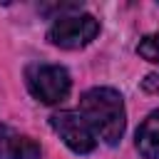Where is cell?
Wrapping results in <instances>:
<instances>
[{"label":"cell","mask_w":159,"mask_h":159,"mask_svg":"<svg viewBox=\"0 0 159 159\" xmlns=\"http://www.w3.org/2000/svg\"><path fill=\"white\" fill-rule=\"evenodd\" d=\"M50 127L57 132V137L75 152V154H89L97 147V134L92 132L89 122L82 117L80 109H60L50 117Z\"/></svg>","instance_id":"obj_4"},{"label":"cell","mask_w":159,"mask_h":159,"mask_svg":"<svg viewBox=\"0 0 159 159\" xmlns=\"http://www.w3.org/2000/svg\"><path fill=\"white\" fill-rule=\"evenodd\" d=\"M137 52H139L144 60L159 65V32H157V35H147V37L137 45Z\"/></svg>","instance_id":"obj_7"},{"label":"cell","mask_w":159,"mask_h":159,"mask_svg":"<svg viewBox=\"0 0 159 159\" xmlns=\"http://www.w3.org/2000/svg\"><path fill=\"white\" fill-rule=\"evenodd\" d=\"M142 89L149 92V94H159V75H157V72H149V75L142 80Z\"/></svg>","instance_id":"obj_8"},{"label":"cell","mask_w":159,"mask_h":159,"mask_svg":"<svg viewBox=\"0 0 159 159\" xmlns=\"http://www.w3.org/2000/svg\"><path fill=\"white\" fill-rule=\"evenodd\" d=\"M25 82H27L30 94L35 99L45 102V104L62 102L70 94V87H72L70 72L62 65H45V62L30 65L25 70Z\"/></svg>","instance_id":"obj_2"},{"label":"cell","mask_w":159,"mask_h":159,"mask_svg":"<svg viewBox=\"0 0 159 159\" xmlns=\"http://www.w3.org/2000/svg\"><path fill=\"white\" fill-rule=\"evenodd\" d=\"M137 149L144 159H159V109L147 114L137 129Z\"/></svg>","instance_id":"obj_6"},{"label":"cell","mask_w":159,"mask_h":159,"mask_svg":"<svg viewBox=\"0 0 159 159\" xmlns=\"http://www.w3.org/2000/svg\"><path fill=\"white\" fill-rule=\"evenodd\" d=\"M80 112L89 122L97 139H102L104 144L114 147L122 139L127 127V112H124V99L117 89L112 87L87 89L80 99Z\"/></svg>","instance_id":"obj_1"},{"label":"cell","mask_w":159,"mask_h":159,"mask_svg":"<svg viewBox=\"0 0 159 159\" xmlns=\"http://www.w3.org/2000/svg\"><path fill=\"white\" fill-rule=\"evenodd\" d=\"M40 157L42 149L35 139L20 134L7 124H0V159H40Z\"/></svg>","instance_id":"obj_5"},{"label":"cell","mask_w":159,"mask_h":159,"mask_svg":"<svg viewBox=\"0 0 159 159\" xmlns=\"http://www.w3.org/2000/svg\"><path fill=\"white\" fill-rule=\"evenodd\" d=\"M97 32H99L97 17H92L87 12H77V15L55 17L52 27L47 30V40L62 50H80V47L89 45L97 37Z\"/></svg>","instance_id":"obj_3"}]
</instances>
